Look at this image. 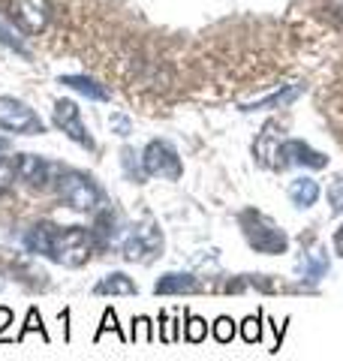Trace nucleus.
<instances>
[{
    "mask_svg": "<svg viewBox=\"0 0 343 361\" xmlns=\"http://www.w3.org/2000/svg\"><path fill=\"white\" fill-rule=\"evenodd\" d=\"M0 42H6V45H9V49H16V51H21V45H18V39H13V37H9V30H4V27H0Z\"/></svg>",
    "mask_w": 343,
    "mask_h": 361,
    "instance_id": "26",
    "label": "nucleus"
},
{
    "mask_svg": "<svg viewBox=\"0 0 343 361\" xmlns=\"http://www.w3.org/2000/svg\"><path fill=\"white\" fill-rule=\"evenodd\" d=\"M16 180V160H4L0 157V193Z\"/></svg>",
    "mask_w": 343,
    "mask_h": 361,
    "instance_id": "23",
    "label": "nucleus"
},
{
    "mask_svg": "<svg viewBox=\"0 0 343 361\" xmlns=\"http://www.w3.org/2000/svg\"><path fill=\"white\" fill-rule=\"evenodd\" d=\"M0 127L9 133H25V135H37L45 130L37 111L13 97H0Z\"/></svg>",
    "mask_w": 343,
    "mask_h": 361,
    "instance_id": "4",
    "label": "nucleus"
},
{
    "mask_svg": "<svg viewBox=\"0 0 343 361\" xmlns=\"http://www.w3.org/2000/svg\"><path fill=\"white\" fill-rule=\"evenodd\" d=\"M328 13L337 21H343V0H328Z\"/></svg>",
    "mask_w": 343,
    "mask_h": 361,
    "instance_id": "25",
    "label": "nucleus"
},
{
    "mask_svg": "<svg viewBox=\"0 0 343 361\" xmlns=\"http://www.w3.org/2000/svg\"><path fill=\"white\" fill-rule=\"evenodd\" d=\"M142 166H145V175H157V178H166V180H178L184 166H181V157L178 151L172 148L169 142H151L142 154Z\"/></svg>",
    "mask_w": 343,
    "mask_h": 361,
    "instance_id": "5",
    "label": "nucleus"
},
{
    "mask_svg": "<svg viewBox=\"0 0 343 361\" xmlns=\"http://www.w3.org/2000/svg\"><path fill=\"white\" fill-rule=\"evenodd\" d=\"M241 229H244L247 244L253 247L256 253L277 256V253L289 250V238H286V232L271 217H265V214H259V211H244L241 214Z\"/></svg>",
    "mask_w": 343,
    "mask_h": 361,
    "instance_id": "1",
    "label": "nucleus"
},
{
    "mask_svg": "<svg viewBox=\"0 0 343 361\" xmlns=\"http://www.w3.org/2000/svg\"><path fill=\"white\" fill-rule=\"evenodd\" d=\"M30 331H40V334H42V341H49V334H45V329H42V316H40V310H37V307H30V310H28L25 329H21V331L16 334V341H25V337H28Z\"/></svg>",
    "mask_w": 343,
    "mask_h": 361,
    "instance_id": "17",
    "label": "nucleus"
},
{
    "mask_svg": "<svg viewBox=\"0 0 343 361\" xmlns=\"http://www.w3.org/2000/svg\"><path fill=\"white\" fill-rule=\"evenodd\" d=\"M299 271L304 274V280H311V283H316L319 277L328 271V256L323 250H313V253H304V259L299 262Z\"/></svg>",
    "mask_w": 343,
    "mask_h": 361,
    "instance_id": "14",
    "label": "nucleus"
},
{
    "mask_svg": "<svg viewBox=\"0 0 343 361\" xmlns=\"http://www.w3.org/2000/svg\"><path fill=\"white\" fill-rule=\"evenodd\" d=\"M106 331H112V334H118L121 337V341H124V334H121V329H118V316H114V310L109 307L106 313H102V325H100V331H97V341H100V337L102 334H106Z\"/></svg>",
    "mask_w": 343,
    "mask_h": 361,
    "instance_id": "22",
    "label": "nucleus"
},
{
    "mask_svg": "<svg viewBox=\"0 0 343 361\" xmlns=\"http://www.w3.org/2000/svg\"><path fill=\"white\" fill-rule=\"evenodd\" d=\"M100 295H136V283L124 274V271H112L97 283Z\"/></svg>",
    "mask_w": 343,
    "mask_h": 361,
    "instance_id": "13",
    "label": "nucleus"
},
{
    "mask_svg": "<svg viewBox=\"0 0 343 361\" xmlns=\"http://www.w3.org/2000/svg\"><path fill=\"white\" fill-rule=\"evenodd\" d=\"M90 259V232L82 226L70 229H57V247H54V262L64 265H85Z\"/></svg>",
    "mask_w": 343,
    "mask_h": 361,
    "instance_id": "3",
    "label": "nucleus"
},
{
    "mask_svg": "<svg viewBox=\"0 0 343 361\" xmlns=\"http://www.w3.org/2000/svg\"><path fill=\"white\" fill-rule=\"evenodd\" d=\"M54 187H57V196L76 211H90V208L100 205V190L94 187V180L82 172H76V169L57 172Z\"/></svg>",
    "mask_w": 343,
    "mask_h": 361,
    "instance_id": "2",
    "label": "nucleus"
},
{
    "mask_svg": "<svg viewBox=\"0 0 343 361\" xmlns=\"http://www.w3.org/2000/svg\"><path fill=\"white\" fill-rule=\"evenodd\" d=\"M61 85L73 87V90H78V94H85V97H90V99H109V90L100 87L97 82H90V78H85V75H64Z\"/></svg>",
    "mask_w": 343,
    "mask_h": 361,
    "instance_id": "15",
    "label": "nucleus"
},
{
    "mask_svg": "<svg viewBox=\"0 0 343 361\" xmlns=\"http://www.w3.org/2000/svg\"><path fill=\"white\" fill-rule=\"evenodd\" d=\"M295 97H299V87H289V90H283V94H274V97H268L265 103H256V106H244V109L250 111V109H265V106H283V103H292Z\"/></svg>",
    "mask_w": 343,
    "mask_h": 361,
    "instance_id": "21",
    "label": "nucleus"
},
{
    "mask_svg": "<svg viewBox=\"0 0 343 361\" xmlns=\"http://www.w3.org/2000/svg\"><path fill=\"white\" fill-rule=\"evenodd\" d=\"M133 341H154V325H151V319H148V316H136L133 319Z\"/></svg>",
    "mask_w": 343,
    "mask_h": 361,
    "instance_id": "19",
    "label": "nucleus"
},
{
    "mask_svg": "<svg viewBox=\"0 0 343 361\" xmlns=\"http://www.w3.org/2000/svg\"><path fill=\"white\" fill-rule=\"evenodd\" d=\"M328 202L335 211H343V178H337L335 184L328 187Z\"/></svg>",
    "mask_w": 343,
    "mask_h": 361,
    "instance_id": "24",
    "label": "nucleus"
},
{
    "mask_svg": "<svg viewBox=\"0 0 343 361\" xmlns=\"http://www.w3.org/2000/svg\"><path fill=\"white\" fill-rule=\"evenodd\" d=\"M211 331H214V341H217V343H229V341L235 337V322L229 319V316H220V319L214 322Z\"/></svg>",
    "mask_w": 343,
    "mask_h": 361,
    "instance_id": "18",
    "label": "nucleus"
},
{
    "mask_svg": "<svg viewBox=\"0 0 343 361\" xmlns=\"http://www.w3.org/2000/svg\"><path fill=\"white\" fill-rule=\"evenodd\" d=\"M157 295H184V292H196V277L190 274H166L154 283Z\"/></svg>",
    "mask_w": 343,
    "mask_h": 361,
    "instance_id": "11",
    "label": "nucleus"
},
{
    "mask_svg": "<svg viewBox=\"0 0 343 361\" xmlns=\"http://www.w3.org/2000/svg\"><path fill=\"white\" fill-rule=\"evenodd\" d=\"M241 337L247 343H256L259 337H262V322H259V316H247V319L241 322Z\"/></svg>",
    "mask_w": 343,
    "mask_h": 361,
    "instance_id": "20",
    "label": "nucleus"
},
{
    "mask_svg": "<svg viewBox=\"0 0 343 361\" xmlns=\"http://www.w3.org/2000/svg\"><path fill=\"white\" fill-rule=\"evenodd\" d=\"M9 18L25 33H42L52 18V0H9Z\"/></svg>",
    "mask_w": 343,
    "mask_h": 361,
    "instance_id": "6",
    "label": "nucleus"
},
{
    "mask_svg": "<svg viewBox=\"0 0 343 361\" xmlns=\"http://www.w3.org/2000/svg\"><path fill=\"white\" fill-rule=\"evenodd\" d=\"M114 127L121 130V135H127V133H130V123L124 121V118H114Z\"/></svg>",
    "mask_w": 343,
    "mask_h": 361,
    "instance_id": "28",
    "label": "nucleus"
},
{
    "mask_svg": "<svg viewBox=\"0 0 343 361\" xmlns=\"http://www.w3.org/2000/svg\"><path fill=\"white\" fill-rule=\"evenodd\" d=\"M28 250L30 253H40V256H49L54 259V247H57V226L52 223H40V226H33V229L28 232Z\"/></svg>",
    "mask_w": 343,
    "mask_h": 361,
    "instance_id": "10",
    "label": "nucleus"
},
{
    "mask_svg": "<svg viewBox=\"0 0 343 361\" xmlns=\"http://www.w3.org/2000/svg\"><path fill=\"white\" fill-rule=\"evenodd\" d=\"M16 175L25 180V184H30V187H37V190H42V187H49V175H52V166L45 163V160H40L37 154H21L18 160H16Z\"/></svg>",
    "mask_w": 343,
    "mask_h": 361,
    "instance_id": "9",
    "label": "nucleus"
},
{
    "mask_svg": "<svg viewBox=\"0 0 343 361\" xmlns=\"http://www.w3.org/2000/svg\"><path fill=\"white\" fill-rule=\"evenodd\" d=\"M277 166L286 169V166H307V169H325L328 166V157L313 151L311 145H304L301 139H289L277 145Z\"/></svg>",
    "mask_w": 343,
    "mask_h": 361,
    "instance_id": "8",
    "label": "nucleus"
},
{
    "mask_svg": "<svg viewBox=\"0 0 343 361\" xmlns=\"http://www.w3.org/2000/svg\"><path fill=\"white\" fill-rule=\"evenodd\" d=\"M0 322H13V313L6 307H0ZM0 334H4V325H0Z\"/></svg>",
    "mask_w": 343,
    "mask_h": 361,
    "instance_id": "29",
    "label": "nucleus"
},
{
    "mask_svg": "<svg viewBox=\"0 0 343 361\" xmlns=\"http://www.w3.org/2000/svg\"><path fill=\"white\" fill-rule=\"evenodd\" d=\"M54 123H57V130H64L73 142H78L88 151H94V139L88 135L85 123H82V111H78V106L73 103V99H57V106H54Z\"/></svg>",
    "mask_w": 343,
    "mask_h": 361,
    "instance_id": "7",
    "label": "nucleus"
},
{
    "mask_svg": "<svg viewBox=\"0 0 343 361\" xmlns=\"http://www.w3.org/2000/svg\"><path fill=\"white\" fill-rule=\"evenodd\" d=\"M184 337L190 343H202L208 337V322L199 319V316H187V329H184Z\"/></svg>",
    "mask_w": 343,
    "mask_h": 361,
    "instance_id": "16",
    "label": "nucleus"
},
{
    "mask_svg": "<svg viewBox=\"0 0 343 361\" xmlns=\"http://www.w3.org/2000/svg\"><path fill=\"white\" fill-rule=\"evenodd\" d=\"M335 250L343 256V226H340V229H337V235H335Z\"/></svg>",
    "mask_w": 343,
    "mask_h": 361,
    "instance_id": "27",
    "label": "nucleus"
},
{
    "mask_svg": "<svg viewBox=\"0 0 343 361\" xmlns=\"http://www.w3.org/2000/svg\"><path fill=\"white\" fill-rule=\"evenodd\" d=\"M289 199L295 208H311L319 199V184L313 178H295L289 184Z\"/></svg>",
    "mask_w": 343,
    "mask_h": 361,
    "instance_id": "12",
    "label": "nucleus"
}]
</instances>
